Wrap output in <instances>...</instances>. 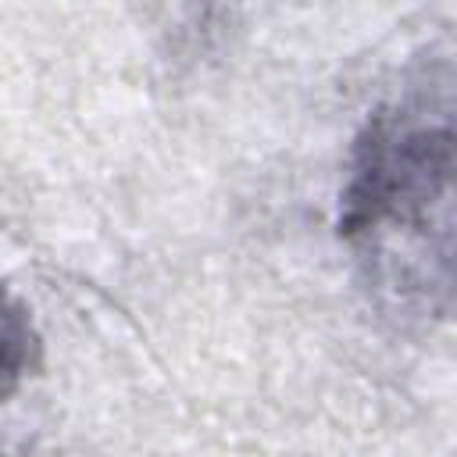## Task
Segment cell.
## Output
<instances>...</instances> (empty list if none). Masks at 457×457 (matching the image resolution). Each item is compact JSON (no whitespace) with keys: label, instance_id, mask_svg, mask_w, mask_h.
Masks as SVG:
<instances>
[{"label":"cell","instance_id":"6da1fadb","mask_svg":"<svg viewBox=\"0 0 457 457\" xmlns=\"http://www.w3.org/2000/svg\"><path fill=\"white\" fill-rule=\"evenodd\" d=\"M339 232L364 246L378 275L407 261L400 289L450 296L453 129L446 104L432 111V100L411 96L368 118L350 161Z\"/></svg>","mask_w":457,"mask_h":457},{"label":"cell","instance_id":"7a4b0ae2","mask_svg":"<svg viewBox=\"0 0 457 457\" xmlns=\"http://www.w3.org/2000/svg\"><path fill=\"white\" fill-rule=\"evenodd\" d=\"M36 353L39 339L29 311L0 286V403L29 378V371L36 368Z\"/></svg>","mask_w":457,"mask_h":457}]
</instances>
